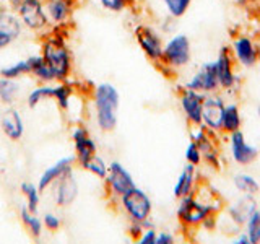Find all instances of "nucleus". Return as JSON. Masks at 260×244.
<instances>
[{"mask_svg":"<svg viewBox=\"0 0 260 244\" xmlns=\"http://www.w3.org/2000/svg\"><path fill=\"white\" fill-rule=\"evenodd\" d=\"M203 100H205V95L193 92V89L185 88L184 93L181 95V104L182 109L185 112L187 119H189L192 124L200 126L202 124V106Z\"/></svg>","mask_w":260,"mask_h":244,"instance_id":"14","label":"nucleus"},{"mask_svg":"<svg viewBox=\"0 0 260 244\" xmlns=\"http://www.w3.org/2000/svg\"><path fill=\"white\" fill-rule=\"evenodd\" d=\"M21 220H23L24 226L29 230V233L35 236V238H39L41 233H43V222L39 220V217H36V214L29 211L28 207H23L21 208Z\"/></svg>","mask_w":260,"mask_h":244,"instance_id":"28","label":"nucleus"},{"mask_svg":"<svg viewBox=\"0 0 260 244\" xmlns=\"http://www.w3.org/2000/svg\"><path fill=\"white\" fill-rule=\"evenodd\" d=\"M70 96H72V86L67 85L65 81L54 86V100L59 104V108L62 111H67L70 108Z\"/></svg>","mask_w":260,"mask_h":244,"instance_id":"30","label":"nucleus"},{"mask_svg":"<svg viewBox=\"0 0 260 244\" xmlns=\"http://www.w3.org/2000/svg\"><path fill=\"white\" fill-rule=\"evenodd\" d=\"M216 64V72H218V80L219 86L224 89H230L236 83V75H234V62L231 51L228 47H223L218 54V59L215 60Z\"/></svg>","mask_w":260,"mask_h":244,"instance_id":"15","label":"nucleus"},{"mask_svg":"<svg viewBox=\"0 0 260 244\" xmlns=\"http://www.w3.org/2000/svg\"><path fill=\"white\" fill-rule=\"evenodd\" d=\"M226 104L224 100L218 95L205 96L202 106V122L211 130H219L223 124Z\"/></svg>","mask_w":260,"mask_h":244,"instance_id":"9","label":"nucleus"},{"mask_svg":"<svg viewBox=\"0 0 260 244\" xmlns=\"http://www.w3.org/2000/svg\"><path fill=\"white\" fill-rule=\"evenodd\" d=\"M0 29L8 33L13 39L20 38L21 31H23V23L20 20L18 13L8 7L0 8Z\"/></svg>","mask_w":260,"mask_h":244,"instance_id":"21","label":"nucleus"},{"mask_svg":"<svg viewBox=\"0 0 260 244\" xmlns=\"http://www.w3.org/2000/svg\"><path fill=\"white\" fill-rule=\"evenodd\" d=\"M231 155L233 160L241 166H249L250 163H254L258 157V150L255 146H252L246 142V137L241 130H236L231 134Z\"/></svg>","mask_w":260,"mask_h":244,"instance_id":"12","label":"nucleus"},{"mask_svg":"<svg viewBox=\"0 0 260 244\" xmlns=\"http://www.w3.org/2000/svg\"><path fill=\"white\" fill-rule=\"evenodd\" d=\"M86 171H89L91 174H94L96 177L100 179H106V176H108V165L104 163V160L101 157H98V155H94V157H91L88 160V163L83 166Z\"/></svg>","mask_w":260,"mask_h":244,"instance_id":"34","label":"nucleus"},{"mask_svg":"<svg viewBox=\"0 0 260 244\" xmlns=\"http://www.w3.org/2000/svg\"><path fill=\"white\" fill-rule=\"evenodd\" d=\"M165 4L168 13L173 16V18H181L185 15V12L189 10L192 0H161Z\"/></svg>","mask_w":260,"mask_h":244,"instance_id":"33","label":"nucleus"},{"mask_svg":"<svg viewBox=\"0 0 260 244\" xmlns=\"http://www.w3.org/2000/svg\"><path fill=\"white\" fill-rule=\"evenodd\" d=\"M24 2V0H8V8H12V10H18L20 5Z\"/></svg>","mask_w":260,"mask_h":244,"instance_id":"42","label":"nucleus"},{"mask_svg":"<svg viewBox=\"0 0 260 244\" xmlns=\"http://www.w3.org/2000/svg\"><path fill=\"white\" fill-rule=\"evenodd\" d=\"M16 13L23 23V28H28L29 31L41 33L51 24L43 0H24Z\"/></svg>","mask_w":260,"mask_h":244,"instance_id":"4","label":"nucleus"},{"mask_svg":"<svg viewBox=\"0 0 260 244\" xmlns=\"http://www.w3.org/2000/svg\"><path fill=\"white\" fill-rule=\"evenodd\" d=\"M193 182H195V166L187 163L181 176L177 177V182L174 186V195L179 199L185 197V195H190L193 189Z\"/></svg>","mask_w":260,"mask_h":244,"instance_id":"23","label":"nucleus"},{"mask_svg":"<svg viewBox=\"0 0 260 244\" xmlns=\"http://www.w3.org/2000/svg\"><path fill=\"white\" fill-rule=\"evenodd\" d=\"M78 195V184L77 179L73 177V173L69 171L63 176H60L55 181V192H54V200L59 207H67Z\"/></svg>","mask_w":260,"mask_h":244,"instance_id":"13","label":"nucleus"},{"mask_svg":"<svg viewBox=\"0 0 260 244\" xmlns=\"http://www.w3.org/2000/svg\"><path fill=\"white\" fill-rule=\"evenodd\" d=\"M13 38L8 35V33H5L4 29H0V49H5V47H8L12 43H13Z\"/></svg>","mask_w":260,"mask_h":244,"instance_id":"40","label":"nucleus"},{"mask_svg":"<svg viewBox=\"0 0 260 244\" xmlns=\"http://www.w3.org/2000/svg\"><path fill=\"white\" fill-rule=\"evenodd\" d=\"M54 96V86H49V85H43V86H38L35 88L32 92L28 95V106L29 108H36V106L44 101V100H49V98Z\"/></svg>","mask_w":260,"mask_h":244,"instance_id":"31","label":"nucleus"},{"mask_svg":"<svg viewBox=\"0 0 260 244\" xmlns=\"http://www.w3.org/2000/svg\"><path fill=\"white\" fill-rule=\"evenodd\" d=\"M26 73H31L28 59L18 60V62H15V64L8 65V67H4L2 70H0V75L5 77V78H20L23 75H26Z\"/></svg>","mask_w":260,"mask_h":244,"instance_id":"29","label":"nucleus"},{"mask_svg":"<svg viewBox=\"0 0 260 244\" xmlns=\"http://www.w3.org/2000/svg\"><path fill=\"white\" fill-rule=\"evenodd\" d=\"M185 88L193 89L199 93H213L219 88V80H218V72H216V64L210 62L202 65V69L195 73L193 78L187 81Z\"/></svg>","mask_w":260,"mask_h":244,"instance_id":"8","label":"nucleus"},{"mask_svg":"<svg viewBox=\"0 0 260 244\" xmlns=\"http://www.w3.org/2000/svg\"><path fill=\"white\" fill-rule=\"evenodd\" d=\"M21 192L26 197V207L29 208V211L36 214L38 211V205H39V189L38 186H32L31 182H23L21 184Z\"/></svg>","mask_w":260,"mask_h":244,"instance_id":"32","label":"nucleus"},{"mask_svg":"<svg viewBox=\"0 0 260 244\" xmlns=\"http://www.w3.org/2000/svg\"><path fill=\"white\" fill-rule=\"evenodd\" d=\"M255 210H257V202L254 200V197L244 194L239 200L231 203L230 208H228V214H230L231 222L241 226V225H246L249 217L252 215V211H255Z\"/></svg>","mask_w":260,"mask_h":244,"instance_id":"16","label":"nucleus"},{"mask_svg":"<svg viewBox=\"0 0 260 244\" xmlns=\"http://www.w3.org/2000/svg\"><path fill=\"white\" fill-rule=\"evenodd\" d=\"M202 151H200V148H199V145L195 143L193 140L187 145V150H185V160H187V163H190V165H193V166H199L200 163H202Z\"/></svg>","mask_w":260,"mask_h":244,"instance_id":"36","label":"nucleus"},{"mask_svg":"<svg viewBox=\"0 0 260 244\" xmlns=\"http://www.w3.org/2000/svg\"><path fill=\"white\" fill-rule=\"evenodd\" d=\"M47 18L54 26H63L72 15L73 0H47L44 2Z\"/></svg>","mask_w":260,"mask_h":244,"instance_id":"17","label":"nucleus"},{"mask_svg":"<svg viewBox=\"0 0 260 244\" xmlns=\"http://www.w3.org/2000/svg\"><path fill=\"white\" fill-rule=\"evenodd\" d=\"M20 83L16 78H0V101L5 104H12L20 95Z\"/></svg>","mask_w":260,"mask_h":244,"instance_id":"26","label":"nucleus"},{"mask_svg":"<svg viewBox=\"0 0 260 244\" xmlns=\"http://www.w3.org/2000/svg\"><path fill=\"white\" fill-rule=\"evenodd\" d=\"M73 161H75V158H73V157H67V158H62V160H59L57 163H54L51 168H47L44 173L41 174V177H39V182H38L39 192L46 191L47 187L51 186V184H54L60 176H63L65 173L72 171L73 169Z\"/></svg>","mask_w":260,"mask_h":244,"instance_id":"18","label":"nucleus"},{"mask_svg":"<svg viewBox=\"0 0 260 244\" xmlns=\"http://www.w3.org/2000/svg\"><path fill=\"white\" fill-rule=\"evenodd\" d=\"M174 242V236L169 234V233H159L156 234V241H154V244H171Z\"/></svg>","mask_w":260,"mask_h":244,"instance_id":"41","label":"nucleus"},{"mask_svg":"<svg viewBox=\"0 0 260 244\" xmlns=\"http://www.w3.org/2000/svg\"><path fill=\"white\" fill-rule=\"evenodd\" d=\"M213 211H216V208L195 200L190 194L185 195V197H181V203L177 207V217L185 226H199Z\"/></svg>","mask_w":260,"mask_h":244,"instance_id":"6","label":"nucleus"},{"mask_svg":"<svg viewBox=\"0 0 260 244\" xmlns=\"http://www.w3.org/2000/svg\"><path fill=\"white\" fill-rule=\"evenodd\" d=\"M72 138H73V145H75L77 161L80 163V166L83 168L88 163V160L96 155V150H98L96 142L93 140L91 135L88 134V130L83 126H78L73 129Z\"/></svg>","mask_w":260,"mask_h":244,"instance_id":"11","label":"nucleus"},{"mask_svg":"<svg viewBox=\"0 0 260 244\" xmlns=\"http://www.w3.org/2000/svg\"><path fill=\"white\" fill-rule=\"evenodd\" d=\"M193 142L199 145V148L202 151V157L205 160L210 166L213 168H218V151L215 148L213 142H211V138H208V135L205 134V130L200 129L197 134H195V138Z\"/></svg>","mask_w":260,"mask_h":244,"instance_id":"22","label":"nucleus"},{"mask_svg":"<svg viewBox=\"0 0 260 244\" xmlns=\"http://www.w3.org/2000/svg\"><path fill=\"white\" fill-rule=\"evenodd\" d=\"M154 241H156V231H154L153 228L145 230L140 238H138V242L140 244H154Z\"/></svg>","mask_w":260,"mask_h":244,"instance_id":"39","label":"nucleus"},{"mask_svg":"<svg viewBox=\"0 0 260 244\" xmlns=\"http://www.w3.org/2000/svg\"><path fill=\"white\" fill-rule=\"evenodd\" d=\"M41 55L52 69L57 81H65L69 78L72 72V55L63 36L49 35L41 47Z\"/></svg>","mask_w":260,"mask_h":244,"instance_id":"2","label":"nucleus"},{"mask_svg":"<svg viewBox=\"0 0 260 244\" xmlns=\"http://www.w3.org/2000/svg\"><path fill=\"white\" fill-rule=\"evenodd\" d=\"M233 52L238 62L244 67H252L255 65L257 59V44L247 36H239L233 44Z\"/></svg>","mask_w":260,"mask_h":244,"instance_id":"19","label":"nucleus"},{"mask_svg":"<svg viewBox=\"0 0 260 244\" xmlns=\"http://www.w3.org/2000/svg\"><path fill=\"white\" fill-rule=\"evenodd\" d=\"M241 124H242V119H241V112H239L238 104H228L224 109L221 129L228 134H233L236 130H241Z\"/></svg>","mask_w":260,"mask_h":244,"instance_id":"25","label":"nucleus"},{"mask_svg":"<svg viewBox=\"0 0 260 244\" xmlns=\"http://www.w3.org/2000/svg\"><path fill=\"white\" fill-rule=\"evenodd\" d=\"M135 39L150 60L161 62L162 47L165 46H162V41L156 31L150 26H146V24H140V26L135 28Z\"/></svg>","mask_w":260,"mask_h":244,"instance_id":"7","label":"nucleus"},{"mask_svg":"<svg viewBox=\"0 0 260 244\" xmlns=\"http://www.w3.org/2000/svg\"><path fill=\"white\" fill-rule=\"evenodd\" d=\"M234 186L239 192L247 194V195H254L260 189V186L255 179L250 174H246V173H238L234 176Z\"/></svg>","mask_w":260,"mask_h":244,"instance_id":"27","label":"nucleus"},{"mask_svg":"<svg viewBox=\"0 0 260 244\" xmlns=\"http://www.w3.org/2000/svg\"><path fill=\"white\" fill-rule=\"evenodd\" d=\"M120 96L116 86L111 83H101L94 88V108L96 122L103 132H111L117 126Z\"/></svg>","mask_w":260,"mask_h":244,"instance_id":"1","label":"nucleus"},{"mask_svg":"<svg viewBox=\"0 0 260 244\" xmlns=\"http://www.w3.org/2000/svg\"><path fill=\"white\" fill-rule=\"evenodd\" d=\"M190 60V41L185 35H176L162 47V59L169 67H184Z\"/></svg>","mask_w":260,"mask_h":244,"instance_id":"5","label":"nucleus"},{"mask_svg":"<svg viewBox=\"0 0 260 244\" xmlns=\"http://www.w3.org/2000/svg\"><path fill=\"white\" fill-rule=\"evenodd\" d=\"M236 242H238V244H250V239H249L247 233L239 234V238H238V241H236Z\"/></svg>","mask_w":260,"mask_h":244,"instance_id":"43","label":"nucleus"},{"mask_svg":"<svg viewBox=\"0 0 260 244\" xmlns=\"http://www.w3.org/2000/svg\"><path fill=\"white\" fill-rule=\"evenodd\" d=\"M132 0H100V4L103 8L109 12H114V13H119L122 10H125V8L130 5Z\"/></svg>","mask_w":260,"mask_h":244,"instance_id":"37","label":"nucleus"},{"mask_svg":"<svg viewBox=\"0 0 260 244\" xmlns=\"http://www.w3.org/2000/svg\"><path fill=\"white\" fill-rule=\"evenodd\" d=\"M43 225H44L46 230L55 231V230H59V226H60V218L54 214H46L43 218Z\"/></svg>","mask_w":260,"mask_h":244,"instance_id":"38","label":"nucleus"},{"mask_svg":"<svg viewBox=\"0 0 260 244\" xmlns=\"http://www.w3.org/2000/svg\"><path fill=\"white\" fill-rule=\"evenodd\" d=\"M257 59L260 60V43L257 44Z\"/></svg>","mask_w":260,"mask_h":244,"instance_id":"44","label":"nucleus"},{"mask_svg":"<svg viewBox=\"0 0 260 244\" xmlns=\"http://www.w3.org/2000/svg\"><path fill=\"white\" fill-rule=\"evenodd\" d=\"M120 203H122V208L125 210V214L130 217L132 222L143 223L151 215V208H153L151 199L146 195V192L138 189L137 186L122 195Z\"/></svg>","mask_w":260,"mask_h":244,"instance_id":"3","label":"nucleus"},{"mask_svg":"<svg viewBox=\"0 0 260 244\" xmlns=\"http://www.w3.org/2000/svg\"><path fill=\"white\" fill-rule=\"evenodd\" d=\"M0 126H2L4 134L7 135V138H10L12 142L20 140L23 132H24V124L21 119V114L18 109H7L2 117H0Z\"/></svg>","mask_w":260,"mask_h":244,"instance_id":"20","label":"nucleus"},{"mask_svg":"<svg viewBox=\"0 0 260 244\" xmlns=\"http://www.w3.org/2000/svg\"><path fill=\"white\" fill-rule=\"evenodd\" d=\"M106 182H108L111 192L114 195H117V197H122L127 191L135 187L132 174H130L119 161H112L109 165L108 176H106Z\"/></svg>","mask_w":260,"mask_h":244,"instance_id":"10","label":"nucleus"},{"mask_svg":"<svg viewBox=\"0 0 260 244\" xmlns=\"http://www.w3.org/2000/svg\"><path fill=\"white\" fill-rule=\"evenodd\" d=\"M28 64H29L31 73L38 80L44 81V83H51V81H55L54 72H52L51 67H49V64L44 60L43 55H31V57H28Z\"/></svg>","mask_w":260,"mask_h":244,"instance_id":"24","label":"nucleus"},{"mask_svg":"<svg viewBox=\"0 0 260 244\" xmlns=\"http://www.w3.org/2000/svg\"><path fill=\"white\" fill-rule=\"evenodd\" d=\"M258 116H260V108H258Z\"/></svg>","mask_w":260,"mask_h":244,"instance_id":"45","label":"nucleus"},{"mask_svg":"<svg viewBox=\"0 0 260 244\" xmlns=\"http://www.w3.org/2000/svg\"><path fill=\"white\" fill-rule=\"evenodd\" d=\"M247 225V236L250 242H260V210L252 211V215L246 222Z\"/></svg>","mask_w":260,"mask_h":244,"instance_id":"35","label":"nucleus"}]
</instances>
